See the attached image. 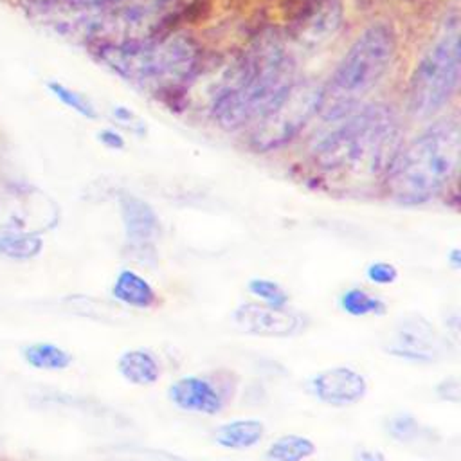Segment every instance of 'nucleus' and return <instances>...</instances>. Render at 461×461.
<instances>
[{"mask_svg": "<svg viewBox=\"0 0 461 461\" xmlns=\"http://www.w3.org/2000/svg\"><path fill=\"white\" fill-rule=\"evenodd\" d=\"M295 61L277 32H261L227 74L211 101V115L227 131L249 130L290 90Z\"/></svg>", "mask_w": 461, "mask_h": 461, "instance_id": "nucleus-1", "label": "nucleus"}, {"mask_svg": "<svg viewBox=\"0 0 461 461\" xmlns=\"http://www.w3.org/2000/svg\"><path fill=\"white\" fill-rule=\"evenodd\" d=\"M328 124L312 148V158L322 173L349 178L385 176L402 146L400 119L391 106L362 104Z\"/></svg>", "mask_w": 461, "mask_h": 461, "instance_id": "nucleus-2", "label": "nucleus"}, {"mask_svg": "<svg viewBox=\"0 0 461 461\" xmlns=\"http://www.w3.org/2000/svg\"><path fill=\"white\" fill-rule=\"evenodd\" d=\"M461 126L456 115L441 117L402 144L385 173L387 193L402 205H420L439 196L456 178Z\"/></svg>", "mask_w": 461, "mask_h": 461, "instance_id": "nucleus-3", "label": "nucleus"}, {"mask_svg": "<svg viewBox=\"0 0 461 461\" xmlns=\"http://www.w3.org/2000/svg\"><path fill=\"white\" fill-rule=\"evenodd\" d=\"M95 58L122 81L153 94H171L187 85L200 63L198 43L180 32L97 43Z\"/></svg>", "mask_w": 461, "mask_h": 461, "instance_id": "nucleus-4", "label": "nucleus"}, {"mask_svg": "<svg viewBox=\"0 0 461 461\" xmlns=\"http://www.w3.org/2000/svg\"><path fill=\"white\" fill-rule=\"evenodd\" d=\"M394 56V29L387 22L367 25L322 83L317 117L333 122L362 106L364 99L385 77Z\"/></svg>", "mask_w": 461, "mask_h": 461, "instance_id": "nucleus-5", "label": "nucleus"}, {"mask_svg": "<svg viewBox=\"0 0 461 461\" xmlns=\"http://www.w3.org/2000/svg\"><path fill=\"white\" fill-rule=\"evenodd\" d=\"M459 29L457 13H448L418 58L407 88V106L414 119L436 117L456 95L461 77Z\"/></svg>", "mask_w": 461, "mask_h": 461, "instance_id": "nucleus-6", "label": "nucleus"}, {"mask_svg": "<svg viewBox=\"0 0 461 461\" xmlns=\"http://www.w3.org/2000/svg\"><path fill=\"white\" fill-rule=\"evenodd\" d=\"M198 0H121L92 13L85 31L97 43L144 40L169 32Z\"/></svg>", "mask_w": 461, "mask_h": 461, "instance_id": "nucleus-7", "label": "nucleus"}, {"mask_svg": "<svg viewBox=\"0 0 461 461\" xmlns=\"http://www.w3.org/2000/svg\"><path fill=\"white\" fill-rule=\"evenodd\" d=\"M322 83L297 77L290 90L249 128V144L259 153L279 149L292 142L306 124L317 117L321 106Z\"/></svg>", "mask_w": 461, "mask_h": 461, "instance_id": "nucleus-8", "label": "nucleus"}, {"mask_svg": "<svg viewBox=\"0 0 461 461\" xmlns=\"http://www.w3.org/2000/svg\"><path fill=\"white\" fill-rule=\"evenodd\" d=\"M384 349L412 362H436L448 355L450 342L425 317L411 313L394 324Z\"/></svg>", "mask_w": 461, "mask_h": 461, "instance_id": "nucleus-9", "label": "nucleus"}, {"mask_svg": "<svg viewBox=\"0 0 461 461\" xmlns=\"http://www.w3.org/2000/svg\"><path fill=\"white\" fill-rule=\"evenodd\" d=\"M342 18V0H299L290 31L301 45L315 47L333 38Z\"/></svg>", "mask_w": 461, "mask_h": 461, "instance_id": "nucleus-10", "label": "nucleus"}, {"mask_svg": "<svg viewBox=\"0 0 461 461\" xmlns=\"http://www.w3.org/2000/svg\"><path fill=\"white\" fill-rule=\"evenodd\" d=\"M232 319L240 331L261 337H290L301 328V319L295 313L258 303L238 306Z\"/></svg>", "mask_w": 461, "mask_h": 461, "instance_id": "nucleus-11", "label": "nucleus"}, {"mask_svg": "<svg viewBox=\"0 0 461 461\" xmlns=\"http://www.w3.org/2000/svg\"><path fill=\"white\" fill-rule=\"evenodd\" d=\"M310 389L317 400L333 407H346L360 402L367 393L366 378L351 367H331L315 375Z\"/></svg>", "mask_w": 461, "mask_h": 461, "instance_id": "nucleus-12", "label": "nucleus"}, {"mask_svg": "<svg viewBox=\"0 0 461 461\" xmlns=\"http://www.w3.org/2000/svg\"><path fill=\"white\" fill-rule=\"evenodd\" d=\"M167 398L182 411L205 416L218 414L225 405L221 393L209 380L196 375L175 380L167 387Z\"/></svg>", "mask_w": 461, "mask_h": 461, "instance_id": "nucleus-13", "label": "nucleus"}, {"mask_svg": "<svg viewBox=\"0 0 461 461\" xmlns=\"http://www.w3.org/2000/svg\"><path fill=\"white\" fill-rule=\"evenodd\" d=\"M121 216L126 240L135 249H148L160 234V221L153 207L133 194L121 196Z\"/></svg>", "mask_w": 461, "mask_h": 461, "instance_id": "nucleus-14", "label": "nucleus"}, {"mask_svg": "<svg viewBox=\"0 0 461 461\" xmlns=\"http://www.w3.org/2000/svg\"><path fill=\"white\" fill-rule=\"evenodd\" d=\"M117 371L133 385H151L160 376V364L153 353L137 348L128 349L119 357Z\"/></svg>", "mask_w": 461, "mask_h": 461, "instance_id": "nucleus-15", "label": "nucleus"}, {"mask_svg": "<svg viewBox=\"0 0 461 461\" xmlns=\"http://www.w3.org/2000/svg\"><path fill=\"white\" fill-rule=\"evenodd\" d=\"M112 295L131 308H149L157 303L153 286L133 270H121L112 285Z\"/></svg>", "mask_w": 461, "mask_h": 461, "instance_id": "nucleus-16", "label": "nucleus"}, {"mask_svg": "<svg viewBox=\"0 0 461 461\" xmlns=\"http://www.w3.org/2000/svg\"><path fill=\"white\" fill-rule=\"evenodd\" d=\"M265 425L259 420H234L214 430V441L223 448H250L261 441Z\"/></svg>", "mask_w": 461, "mask_h": 461, "instance_id": "nucleus-17", "label": "nucleus"}, {"mask_svg": "<svg viewBox=\"0 0 461 461\" xmlns=\"http://www.w3.org/2000/svg\"><path fill=\"white\" fill-rule=\"evenodd\" d=\"M23 360L40 371H63L72 364V353L52 342H31L22 348Z\"/></svg>", "mask_w": 461, "mask_h": 461, "instance_id": "nucleus-18", "label": "nucleus"}, {"mask_svg": "<svg viewBox=\"0 0 461 461\" xmlns=\"http://www.w3.org/2000/svg\"><path fill=\"white\" fill-rule=\"evenodd\" d=\"M43 249V240L34 230L7 229L0 232V256L9 259H32Z\"/></svg>", "mask_w": 461, "mask_h": 461, "instance_id": "nucleus-19", "label": "nucleus"}, {"mask_svg": "<svg viewBox=\"0 0 461 461\" xmlns=\"http://www.w3.org/2000/svg\"><path fill=\"white\" fill-rule=\"evenodd\" d=\"M339 306L342 312L353 317H366V315H384L385 313V303L366 292L364 288H348L339 297Z\"/></svg>", "mask_w": 461, "mask_h": 461, "instance_id": "nucleus-20", "label": "nucleus"}, {"mask_svg": "<svg viewBox=\"0 0 461 461\" xmlns=\"http://www.w3.org/2000/svg\"><path fill=\"white\" fill-rule=\"evenodd\" d=\"M315 452L312 439L297 434H288L277 438L267 448L268 461H303Z\"/></svg>", "mask_w": 461, "mask_h": 461, "instance_id": "nucleus-21", "label": "nucleus"}, {"mask_svg": "<svg viewBox=\"0 0 461 461\" xmlns=\"http://www.w3.org/2000/svg\"><path fill=\"white\" fill-rule=\"evenodd\" d=\"M249 290L250 294L259 297L267 306H272V308H285L290 299L288 294L283 290V286L272 279L254 277L249 281Z\"/></svg>", "mask_w": 461, "mask_h": 461, "instance_id": "nucleus-22", "label": "nucleus"}, {"mask_svg": "<svg viewBox=\"0 0 461 461\" xmlns=\"http://www.w3.org/2000/svg\"><path fill=\"white\" fill-rule=\"evenodd\" d=\"M49 90H50L63 104H67L68 108H72V110L77 112L79 115L88 117V119L95 117V108H94L92 103H90L86 97H83L79 92L70 90L68 86H65V85H61V83H56V81L49 83Z\"/></svg>", "mask_w": 461, "mask_h": 461, "instance_id": "nucleus-23", "label": "nucleus"}, {"mask_svg": "<svg viewBox=\"0 0 461 461\" xmlns=\"http://www.w3.org/2000/svg\"><path fill=\"white\" fill-rule=\"evenodd\" d=\"M418 432H420V423L409 414L394 416L389 421V434L398 441H411L416 438Z\"/></svg>", "mask_w": 461, "mask_h": 461, "instance_id": "nucleus-24", "label": "nucleus"}, {"mask_svg": "<svg viewBox=\"0 0 461 461\" xmlns=\"http://www.w3.org/2000/svg\"><path fill=\"white\" fill-rule=\"evenodd\" d=\"M366 276L375 285H391L398 277V270L393 263L387 261H375L367 267Z\"/></svg>", "mask_w": 461, "mask_h": 461, "instance_id": "nucleus-25", "label": "nucleus"}, {"mask_svg": "<svg viewBox=\"0 0 461 461\" xmlns=\"http://www.w3.org/2000/svg\"><path fill=\"white\" fill-rule=\"evenodd\" d=\"M45 4L65 7V9H76V11H95L108 7L112 4H117L121 0H43Z\"/></svg>", "mask_w": 461, "mask_h": 461, "instance_id": "nucleus-26", "label": "nucleus"}, {"mask_svg": "<svg viewBox=\"0 0 461 461\" xmlns=\"http://www.w3.org/2000/svg\"><path fill=\"white\" fill-rule=\"evenodd\" d=\"M438 393L443 400H450V402H459L461 400V387L457 378H447L441 382V385L438 387Z\"/></svg>", "mask_w": 461, "mask_h": 461, "instance_id": "nucleus-27", "label": "nucleus"}, {"mask_svg": "<svg viewBox=\"0 0 461 461\" xmlns=\"http://www.w3.org/2000/svg\"><path fill=\"white\" fill-rule=\"evenodd\" d=\"M99 140L113 149H121L124 146V139L115 130H104L99 133Z\"/></svg>", "mask_w": 461, "mask_h": 461, "instance_id": "nucleus-28", "label": "nucleus"}, {"mask_svg": "<svg viewBox=\"0 0 461 461\" xmlns=\"http://www.w3.org/2000/svg\"><path fill=\"white\" fill-rule=\"evenodd\" d=\"M357 461H385V457H384L380 452L362 448V450L357 454Z\"/></svg>", "mask_w": 461, "mask_h": 461, "instance_id": "nucleus-29", "label": "nucleus"}, {"mask_svg": "<svg viewBox=\"0 0 461 461\" xmlns=\"http://www.w3.org/2000/svg\"><path fill=\"white\" fill-rule=\"evenodd\" d=\"M459 263H461V259H459V250L456 249V250H452V265H454V268H459Z\"/></svg>", "mask_w": 461, "mask_h": 461, "instance_id": "nucleus-30", "label": "nucleus"}]
</instances>
